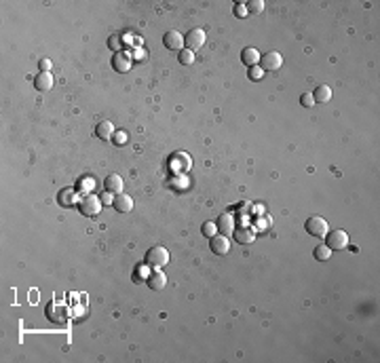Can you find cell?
<instances>
[{"mask_svg": "<svg viewBox=\"0 0 380 363\" xmlns=\"http://www.w3.org/2000/svg\"><path fill=\"white\" fill-rule=\"evenodd\" d=\"M165 285H167V277L163 274V271H152V274L148 277V287L154 291H161Z\"/></svg>", "mask_w": 380, "mask_h": 363, "instance_id": "14", "label": "cell"}, {"mask_svg": "<svg viewBox=\"0 0 380 363\" xmlns=\"http://www.w3.org/2000/svg\"><path fill=\"white\" fill-rule=\"evenodd\" d=\"M68 196H74V190H72V188H63V190L59 192V203L63 205V207H70V205L74 203V201H70Z\"/></svg>", "mask_w": 380, "mask_h": 363, "instance_id": "22", "label": "cell"}, {"mask_svg": "<svg viewBox=\"0 0 380 363\" xmlns=\"http://www.w3.org/2000/svg\"><path fill=\"white\" fill-rule=\"evenodd\" d=\"M235 15H237V17H247V6H245V4H235Z\"/></svg>", "mask_w": 380, "mask_h": 363, "instance_id": "28", "label": "cell"}, {"mask_svg": "<svg viewBox=\"0 0 380 363\" xmlns=\"http://www.w3.org/2000/svg\"><path fill=\"white\" fill-rule=\"evenodd\" d=\"M326 245L332 251H338V249H344L348 247V234L344 230H330L326 234Z\"/></svg>", "mask_w": 380, "mask_h": 363, "instance_id": "4", "label": "cell"}, {"mask_svg": "<svg viewBox=\"0 0 380 363\" xmlns=\"http://www.w3.org/2000/svg\"><path fill=\"white\" fill-rule=\"evenodd\" d=\"M163 45L171 51H182V46H184V36L180 32H176V30H169V32L163 36Z\"/></svg>", "mask_w": 380, "mask_h": 363, "instance_id": "8", "label": "cell"}, {"mask_svg": "<svg viewBox=\"0 0 380 363\" xmlns=\"http://www.w3.org/2000/svg\"><path fill=\"white\" fill-rule=\"evenodd\" d=\"M218 230L222 232V234H233L235 232V220H233V216L231 214H224V216H220V220H218Z\"/></svg>", "mask_w": 380, "mask_h": 363, "instance_id": "15", "label": "cell"}, {"mask_svg": "<svg viewBox=\"0 0 380 363\" xmlns=\"http://www.w3.org/2000/svg\"><path fill=\"white\" fill-rule=\"evenodd\" d=\"M178 61L182 66H190V64H194V51H190V49H182L178 53Z\"/></svg>", "mask_w": 380, "mask_h": 363, "instance_id": "19", "label": "cell"}, {"mask_svg": "<svg viewBox=\"0 0 380 363\" xmlns=\"http://www.w3.org/2000/svg\"><path fill=\"white\" fill-rule=\"evenodd\" d=\"M262 74H264V70L260 68V66H251L249 72H247V76L251 78V81H260V78H262Z\"/></svg>", "mask_w": 380, "mask_h": 363, "instance_id": "25", "label": "cell"}, {"mask_svg": "<svg viewBox=\"0 0 380 363\" xmlns=\"http://www.w3.org/2000/svg\"><path fill=\"white\" fill-rule=\"evenodd\" d=\"M260 57H262V55H260V51L256 49V46H245V49L241 51V61L247 68H251V66H258L260 64Z\"/></svg>", "mask_w": 380, "mask_h": 363, "instance_id": "10", "label": "cell"}, {"mask_svg": "<svg viewBox=\"0 0 380 363\" xmlns=\"http://www.w3.org/2000/svg\"><path fill=\"white\" fill-rule=\"evenodd\" d=\"M93 188H95V180L91 176H87V178H83L81 182H78V190H83L85 194H91Z\"/></svg>", "mask_w": 380, "mask_h": 363, "instance_id": "20", "label": "cell"}, {"mask_svg": "<svg viewBox=\"0 0 380 363\" xmlns=\"http://www.w3.org/2000/svg\"><path fill=\"white\" fill-rule=\"evenodd\" d=\"M205 41H207V34H205V30H201V28L190 30V32L184 36V45H186V49H190V51L201 49V46L205 45Z\"/></svg>", "mask_w": 380, "mask_h": 363, "instance_id": "5", "label": "cell"}, {"mask_svg": "<svg viewBox=\"0 0 380 363\" xmlns=\"http://www.w3.org/2000/svg\"><path fill=\"white\" fill-rule=\"evenodd\" d=\"M114 125L110 123V121H101V123H97V127H95V136H97L99 139H112L114 137Z\"/></svg>", "mask_w": 380, "mask_h": 363, "instance_id": "13", "label": "cell"}, {"mask_svg": "<svg viewBox=\"0 0 380 363\" xmlns=\"http://www.w3.org/2000/svg\"><path fill=\"white\" fill-rule=\"evenodd\" d=\"M258 66L262 70H268V72H275V70H279L283 66V57H281V53H277V51H268L260 57Z\"/></svg>", "mask_w": 380, "mask_h": 363, "instance_id": "6", "label": "cell"}, {"mask_svg": "<svg viewBox=\"0 0 380 363\" xmlns=\"http://www.w3.org/2000/svg\"><path fill=\"white\" fill-rule=\"evenodd\" d=\"M78 209H81V214L87 216V218L99 216V211H101V199H99V196H95L93 192H91V194H85L83 199L78 201Z\"/></svg>", "mask_w": 380, "mask_h": 363, "instance_id": "2", "label": "cell"}, {"mask_svg": "<svg viewBox=\"0 0 380 363\" xmlns=\"http://www.w3.org/2000/svg\"><path fill=\"white\" fill-rule=\"evenodd\" d=\"M169 262V251L163 245H154L146 251V266H150L152 271H161L163 266H167Z\"/></svg>", "mask_w": 380, "mask_h": 363, "instance_id": "1", "label": "cell"}, {"mask_svg": "<svg viewBox=\"0 0 380 363\" xmlns=\"http://www.w3.org/2000/svg\"><path fill=\"white\" fill-rule=\"evenodd\" d=\"M300 104H302L304 108H313V106H315L313 93H302V95H300Z\"/></svg>", "mask_w": 380, "mask_h": 363, "instance_id": "26", "label": "cell"}, {"mask_svg": "<svg viewBox=\"0 0 380 363\" xmlns=\"http://www.w3.org/2000/svg\"><path fill=\"white\" fill-rule=\"evenodd\" d=\"M53 85H55V81H53L51 72H41L34 81V87L38 91H49V89H53Z\"/></svg>", "mask_w": 380, "mask_h": 363, "instance_id": "16", "label": "cell"}, {"mask_svg": "<svg viewBox=\"0 0 380 363\" xmlns=\"http://www.w3.org/2000/svg\"><path fill=\"white\" fill-rule=\"evenodd\" d=\"M209 249L218 256H226L231 251V239L226 234H213L209 239Z\"/></svg>", "mask_w": 380, "mask_h": 363, "instance_id": "7", "label": "cell"}, {"mask_svg": "<svg viewBox=\"0 0 380 363\" xmlns=\"http://www.w3.org/2000/svg\"><path fill=\"white\" fill-rule=\"evenodd\" d=\"M233 234H235V239H237V241L243 243V245H247V243H253V241H256V232H253L251 228H239V230H235Z\"/></svg>", "mask_w": 380, "mask_h": 363, "instance_id": "18", "label": "cell"}, {"mask_svg": "<svg viewBox=\"0 0 380 363\" xmlns=\"http://www.w3.org/2000/svg\"><path fill=\"white\" fill-rule=\"evenodd\" d=\"M245 6H247V13H249V15H251V13H262V11H264V2H262V0H249V2L245 4Z\"/></svg>", "mask_w": 380, "mask_h": 363, "instance_id": "23", "label": "cell"}, {"mask_svg": "<svg viewBox=\"0 0 380 363\" xmlns=\"http://www.w3.org/2000/svg\"><path fill=\"white\" fill-rule=\"evenodd\" d=\"M114 141L118 146H123L125 141H127V133H123V131H118V133H114Z\"/></svg>", "mask_w": 380, "mask_h": 363, "instance_id": "30", "label": "cell"}, {"mask_svg": "<svg viewBox=\"0 0 380 363\" xmlns=\"http://www.w3.org/2000/svg\"><path fill=\"white\" fill-rule=\"evenodd\" d=\"M38 68H41V72H49V70L53 68V64H51V59H41V64H38Z\"/></svg>", "mask_w": 380, "mask_h": 363, "instance_id": "29", "label": "cell"}, {"mask_svg": "<svg viewBox=\"0 0 380 363\" xmlns=\"http://www.w3.org/2000/svg\"><path fill=\"white\" fill-rule=\"evenodd\" d=\"M112 66H114L116 72H129V70H131V57H129L127 53L118 51V53H114Z\"/></svg>", "mask_w": 380, "mask_h": 363, "instance_id": "12", "label": "cell"}, {"mask_svg": "<svg viewBox=\"0 0 380 363\" xmlns=\"http://www.w3.org/2000/svg\"><path fill=\"white\" fill-rule=\"evenodd\" d=\"M114 201V196H112V192H106L104 196H101V203H112Z\"/></svg>", "mask_w": 380, "mask_h": 363, "instance_id": "31", "label": "cell"}, {"mask_svg": "<svg viewBox=\"0 0 380 363\" xmlns=\"http://www.w3.org/2000/svg\"><path fill=\"white\" fill-rule=\"evenodd\" d=\"M201 230H203V234H205V236H209V239H211V236H213V234L218 232V226L213 224V222H205V224H203V228H201Z\"/></svg>", "mask_w": 380, "mask_h": 363, "instance_id": "24", "label": "cell"}, {"mask_svg": "<svg viewBox=\"0 0 380 363\" xmlns=\"http://www.w3.org/2000/svg\"><path fill=\"white\" fill-rule=\"evenodd\" d=\"M108 45H110V49H112L114 53H118V51H121V38H118V36H110Z\"/></svg>", "mask_w": 380, "mask_h": 363, "instance_id": "27", "label": "cell"}, {"mask_svg": "<svg viewBox=\"0 0 380 363\" xmlns=\"http://www.w3.org/2000/svg\"><path fill=\"white\" fill-rule=\"evenodd\" d=\"M313 99H315V104H317V101H319V104H326V101L332 99V89L328 85H319L313 91Z\"/></svg>", "mask_w": 380, "mask_h": 363, "instance_id": "17", "label": "cell"}, {"mask_svg": "<svg viewBox=\"0 0 380 363\" xmlns=\"http://www.w3.org/2000/svg\"><path fill=\"white\" fill-rule=\"evenodd\" d=\"M112 205H114V209L118 211V214H129V211L133 209V196L125 194V192H118L114 196Z\"/></svg>", "mask_w": 380, "mask_h": 363, "instance_id": "9", "label": "cell"}, {"mask_svg": "<svg viewBox=\"0 0 380 363\" xmlns=\"http://www.w3.org/2000/svg\"><path fill=\"white\" fill-rule=\"evenodd\" d=\"M304 228H306V232H308V234L319 236V239L330 232V226H328V222H326V220H323L321 216H311V218L306 220Z\"/></svg>", "mask_w": 380, "mask_h": 363, "instance_id": "3", "label": "cell"}, {"mask_svg": "<svg viewBox=\"0 0 380 363\" xmlns=\"http://www.w3.org/2000/svg\"><path fill=\"white\" fill-rule=\"evenodd\" d=\"M315 258L319 260V262H326V260L332 258V249L328 245H319V247H315Z\"/></svg>", "mask_w": 380, "mask_h": 363, "instance_id": "21", "label": "cell"}, {"mask_svg": "<svg viewBox=\"0 0 380 363\" xmlns=\"http://www.w3.org/2000/svg\"><path fill=\"white\" fill-rule=\"evenodd\" d=\"M106 192H112V194H118V192H123V188H125V182L121 176H116V173H110V176L106 178Z\"/></svg>", "mask_w": 380, "mask_h": 363, "instance_id": "11", "label": "cell"}]
</instances>
